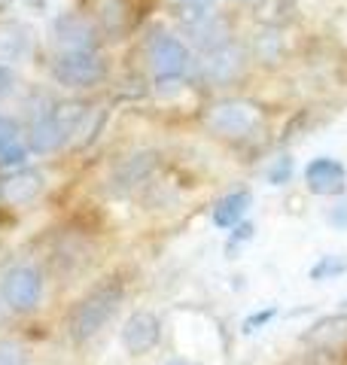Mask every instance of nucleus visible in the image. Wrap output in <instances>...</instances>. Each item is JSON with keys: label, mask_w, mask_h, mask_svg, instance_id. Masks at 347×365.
<instances>
[{"label": "nucleus", "mask_w": 347, "mask_h": 365, "mask_svg": "<svg viewBox=\"0 0 347 365\" xmlns=\"http://www.w3.org/2000/svg\"><path fill=\"white\" fill-rule=\"evenodd\" d=\"M122 295H125L122 283L113 277L98 283V287H91L83 299L71 307V314H67V335H71V341L86 344V341L95 338L113 319V314L119 311Z\"/></svg>", "instance_id": "obj_1"}, {"label": "nucleus", "mask_w": 347, "mask_h": 365, "mask_svg": "<svg viewBox=\"0 0 347 365\" xmlns=\"http://www.w3.org/2000/svg\"><path fill=\"white\" fill-rule=\"evenodd\" d=\"M204 125L223 140H250L265 125V110L250 98H223L207 104Z\"/></svg>", "instance_id": "obj_2"}, {"label": "nucleus", "mask_w": 347, "mask_h": 365, "mask_svg": "<svg viewBox=\"0 0 347 365\" xmlns=\"http://www.w3.org/2000/svg\"><path fill=\"white\" fill-rule=\"evenodd\" d=\"M247 49L241 43H226L219 49H211V52H201V61H198V79L201 86L207 88H228L244 79L247 73Z\"/></svg>", "instance_id": "obj_3"}, {"label": "nucleus", "mask_w": 347, "mask_h": 365, "mask_svg": "<svg viewBox=\"0 0 347 365\" xmlns=\"http://www.w3.org/2000/svg\"><path fill=\"white\" fill-rule=\"evenodd\" d=\"M149 67L156 73V86L159 91H171L183 83V76L189 71V49L186 43L171 37V34H156L149 40Z\"/></svg>", "instance_id": "obj_4"}, {"label": "nucleus", "mask_w": 347, "mask_h": 365, "mask_svg": "<svg viewBox=\"0 0 347 365\" xmlns=\"http://www.w3.org/2000/svg\"><path fill=\"white\" fill-rule=\"evenodd\" d=\"M52 76L64 88H91L107 79V61L98 52H58Z\"/></svg>", "instance_id": "obj_5"}, {"label": "nucleus", "mask_w": 347, "mask_h": 365, "mask_svg": "<svg viewBox=\"0 0 347 365\" xmlns=\"http://www.w3.org/2000/svg\"><path fill=\"white\" fill-rule=\"evenodd\" d=\"M0 295L9 304V311L31 314L40 304V295H43V274L34 265H13L4 274Z\"/></svg>", "instance_id": "obj_6"}, {"label": "nucleus", "mask_w": 347, "mask_h": 365, "mask_svg": "<svg viewBox=\"0 0 347 365\" xmlns=\"http://www.w3.org/2000/svg\"><path fill=\"white\" fill-rule=\"evenodd\" d=\"M52 37L58 52H95L98 28L83 13H61L52 25Z\"/></svg>", "instance_id": "obj_7"}, {"label": "nucleus", "mask_w": 347, "mask_h": 365, "mask_svg": "<svg viewBox=\"0 0 347 365\" xmlns=\"http://www.w3.org/2000/svg\"><path fill=\"white\" fill-rule=\"evenodd\" d=\"M183 34H186V40L195 49L211 52V49L231 43V21L223 13H201L189 21H183Z\"/></svg>", "instance_id": "obj_8"}, {"label": "nucleus", "mask_w": 347, "mask_h": 365, "mask_svg": "<svg viewBox=\"0 0 347 365\" xmlns=\"http://www.w3.org/2000/svg\"><path fill=\"white\" fill-rule=\"evenodd\" d=\"M161 341V319L153 311H134L122 326V347L131 356H146Z\"/></svg>", "instance_id": "obj_9"}, {"label": "nucleus", "mask_w": 347, "mask_h": 365, "mask_svg": "<svg viewBox=\"0 0 347 365\" xmlns=\"http://www.w3.org/2000/svg\"><path fill=\"white\" fill-rule=\"evenodd\" d=\"M305 182L314 195L335 198V195H344V189H347V170L341 162L323 155V158H314V162L305 168Z\"/></svg>", "instance_id": "obj_10"}, {"label": "nucleus", "mask_w": 347, "mask_h": 365, "mask_svg": "<svg viewBox=\"0 0 347 365\" xmlns=\"http://www.w3.org/2000/svg\"><path fill=\"white\" fill-rule=\"evenodd\" d=\"M302 344L317 353H332L347 344V314H329L302 332Z\"/></svg>", "instance_id": "obj_11"}, {"label": "nucleus", "mask_w": 347, "mask_h": 365, "mask_svg": "<svg viewBox=\"0 0 347 365\" xmlns=\"http://www.w3.org/2000/svg\"><path fill=\"white\" fill-rule=\"evenodd\" d=\"M43 192V174L31 168H21L16 174H9L0 182V198L6 204H28Z\"/></svg>", "instance_id": "obj_12"}, {"label": "nucleus", "mask_w": 347, "mask_h": 365, "mask_svg": "<svg viewBox=\"0 0 347 365\" xmlns=\"http://www.w3.org/2000/svg\"><path fill=\"white\" fill-rule=\"evenodd\" d=\"M64 143H67V137L61 134L58 122L52 119V110L43 113V116H37V119L31 122V128H28V146H31L34 153L49 155V153H55V150H61Z\"/></svg>", "instance_id": "obj_13"}, {"label": "nucleus", "mask_w": 347, "mask_h": 365, "mask_svg": "<svg viewBox=\"0 0 347 365\" xmlns=\"http://www.w3.org/2000/svg\"><path fill=\"white\" fill-rule=\"evenodd\" d=\"M250 204H253V195H250L247 189L228 192L226 198L216 201V207H213V213H211V216H213V225H216V228H235L238 222H244Z\"/></svg>", "instance_id": "obj_14"}, {"label": "nucleus", "mask_w": 347, "mask_h": 365, "mask_svg": "<svg viewBox=\"0 0 347 365\" xmlns=\"http://www.w3.org/2000/svg\"><path fill=\"white\" fill-rule=\"evenodd\" d=\"M31 49V34L19 21H0V61H19Z\"/></svg>", "instance_id": "obj_15"}, {"label": "nucleus", "mask_w": 347, "mask_h": 365, "mask_svg": "<svg viewBox=\"0 0 347 365\" xmlns=\"http://www.w3.org/2000/svg\"><path fill=\"white\" fill-rule=\"evenodd\" d=\"M86 116H89V107L83 104V101H61V104L52 107V119L58 122V128H61V134L67 137V140L76 134V128L83 125Z\"/></svg>", "instance_id": "obj_16"}, {"label": "nucleus", "mask_w": 347, "mask_h": 365, "mask_svg": "<svg viewBox=\"0 0 347 365\" xmlns=\"http://www.w3.org/2000/svg\"><path fill=\"white\" fill-rule=\"evenodd\" d=\"M134 25V13H129V6L122 0H113V4L104 9V31L110 34V40H122L125 34Z\"/></svg>", "instance_id": "obj_17"}, {"label": "nucleus", "mask_w": 347, "mask_h": 365, "mask_svg": "<svg viewBox=\"0 0 347 365\" xmlns=\"http://www.w3.org/2000/svg\"><path fill=\"white\" fill-rule=\"evenodd\" d=\"M153 168H156V153L134 155V158H129V165L119 170V182L122 186H134V182H141V180H146L149 174H153Z\"/></svg>", "instance_id": "obj_18"}, {"label": "nucleus", "mask_w": 347, "mask_h": 365, "mask_svg": "<svg viewBox=\"0 0 347 365\" xmlns=\"http://www.w3.org/2000/svg\"><path fill=\"white\" fill-rule=\"evenodd\" d=\"M283 28H274V34H265V37L256 40V58L265 64H277L283 61V37H281Z\"/></svg>", "instance_id": "obj_19"}, {"label": "nucleus", "mask_w": 347, "mask_h": 365, "mask_svg": "<svg viewBox=\"0 0 347 365\" xmlns=\"http://www.w3.org/2000/svg\"><path fill=\"white\" fill-rule=\"evenodd\" d=\"M171 9H174V16L180 19V25L183 21H189L195 16H201V13H211L216 0H168Z\"/></svg>", "instance_id": "obj_20"}, {"label": "nucleus", "mask_w": 347, "mask_h": 365, "mask_svg": "<svg viewBox=\"0 0 347 365\" xmlns=\"http://www.w3.org/2000/svg\"><path fill=\"white\" fill-rule=\"evenodd\" d=\"M344 271H347V259H341V256H323L314 265V271H311V277H314V280H326L329 274L335 277V274H344Z\"/></svg>", "instance_id": "obj_21"}, {"label": "nucleus", "mask_w": 347, "mask_h": 365, "mask_svg": "<svg viewBox=\"0 0 347 365\" xmlns=\"http://www.w3.org/2000/svg\"><path fill=\"white\" fill-rule=\"evenodd\" d=\"M25 155H28V150L16 140V143H9V146H4V150H0V165H4V168L25 165Z\"/></svg>", "instance_id": "obj_22"}, {"label": "nucleus", "mask_w": 347, "mask_h": 365, "mask_svg": "<svg viewBox=\"0 0 347 365\" xmlns=\"http://www.w3.org/2000/svg\"><path fill=\"white\" fill-rule=\"evenodd\" d=\"M289 177H293V158H289V155H281V158L274 162V168L268 170V180L274 182V186H281V182H286Z\"/></svg>", "instance_id": "obj_23"}, {"label": "nucleus", "mask_w": 347, "mask_h": 365, "mask_svg": "<svg viewBox=\"0 0 347 365\" xmlns=\"http://www.w3.org/2000/svg\"><path fill=\"white\" fill-rule=\"evenodd\" d=\"M0 365H25V353L16 344H0Z\"/></svg>", "instance_id": "obj_24"}, {"label": "nucleus", "mask_w": 347, "mask_h": 365, "mask_svg": "<svg viewBox=\"0 0 347 365\" xmlns=\"http://www.w3.org/2000/svg\"><path fill=\"white\" fill-rule=\"evenodd\" d=\"M271 317H274V307H268V311H262V314H253V317H247V319H244V332H253V329H256V326H265Z\"/></svg>", "instance_id": "obj_25"}, {"label": "nucleus", "mask_w": 347, "mask_h": 365, "mask_svg": "<svg viewBox=\"0 0 347 365\" xmlns=\"http://www.w3.org/2000/svg\"><path fill=\"white\" fill-rule=\"evenodd\" d=\"M329 222H332L335 228H347V201H341L338 207L329 210Z\"/></svg>", "instance_id": "obj_26"}, {"label": "nucleus", "mask_w": 347, "mask_h": 365, "mask_svg": "<svg viewBox=\"0 0 347 365\" xmlns=\"http://www.w3.org/2000/svg\"><path fill=\"white\" fill-rule=\"evenodd\" d=\"M9 88H13V71H9V64L0 61V98H4Z\"/></svg>", "instance_id": "obj_27"}, {"label": "nucleus", "mask_w": 347, "mask_h": 365, "mask_svg": "<svg viewBox=\"0 0 347 365\" xmlns=\"http://www.w3.org/2000/svg\"><path fill=\"white\" fill-rule=\"evenodd\" d=\"M281 365H320V359L314 356V353H302V356H293V359H286Z\"/></svg>", "instance_id": "obj_28"}, {"label": "nucleus", "mask_w": 347, "mask_h": 365, "mask_svg": "<svg viewBox=\"0 0 347 365\" xmlns=\"http://www.w3.org/2000/svg\"><path fill=\"white\" fill-rule=\"evenodd\" d=\"M6 4H9V0H0V6H6Z\"/></svg>", "instance_id": "obj_29"}, {"label": "nucleus", "mask_w": 347, "mask_h": 365, "mask_svg": "<svg viewBox=\"0 0 347 365\" xmlns=\"http://www.w3.org/2000/svg\"><path fill=\"white\" fill-rule=\"evenodd\" d=\"M171 365H186V362H171Z\"/></svg>", "instance_id": "obj_30"}, {"label": "nucleus", "mask_w": 347, "mask_h": 365, "mask_svg": "<svg viewBox=\"0 0 347 365\" xmlns=\"http://www.w3.org/2000/svg\"><path fill=\"white\" fill-rule=\"evenodd\" d=\"M0 317H4V307H0Z\"/></svg>", "instance_id": "obj_31"}]
</instances>
